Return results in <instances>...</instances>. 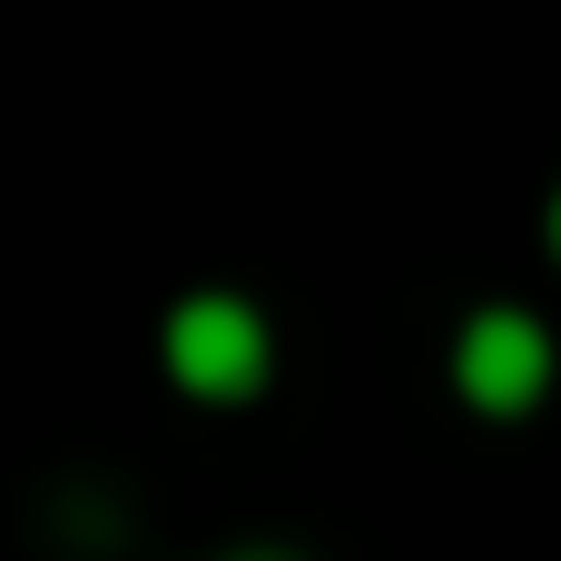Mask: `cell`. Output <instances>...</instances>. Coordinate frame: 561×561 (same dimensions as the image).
Returning <instances> with one entry per match:
<instances>
[{"instance_id": "cell-3", "label": "cell", "mask_w": 561, "mask_h": 561, "mask_svg": "<svg viewBox=\"0 0 561 561\" xmlns=\"http://www.w3.org/2000/svg\"><path fill=\"white\" fill-rule=\"evenodd\" d=\"M542 237H552V266H561V187H552V207H542Z\"/></svg>"}, {"instance_id": "cell-2", "label": "cell", "mask_w": 561, "mask_h": 561, "mask_svg": "<svg viewBox=\"0 0 561 561\" xmlns=\"http://www.w3.org/2000/svg\"><path fill=\"white\" fill-rule=\"evenodd\" d=\"M454 394L483 414V424H523V414H542L561 385V335L533 316V306H513V296H493V306H473L463 325H454Z\"/></svg>"}, {"instance_id": "cell-1", "label": "cell", "mask_w": 561, "mask_h": 561, "mask_svg": "<svg viewBox=\"0 0 561 561\" xmlns=\"http://www.w3.org/2000/svg\"><path fill=\"white\" fill-rule=\"evenodd\" d=\"M158 365L187 404H256L266 375H276V325L266 306H247L237 286H197L168 306L158 325Z\"/></svg>"}]
</instances>
